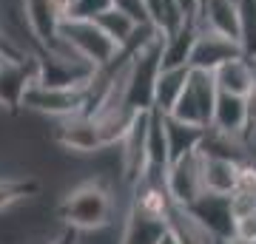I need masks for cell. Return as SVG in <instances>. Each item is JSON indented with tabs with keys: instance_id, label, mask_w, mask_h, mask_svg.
<instances>
[{
	"instance_id": "24",
	"label": "cell",
	"mask_w": 256,
	"mask_h": 244,
	"mask_svg": "<svg viewBox=\"0 0 256 244\" xmlns=\"http://www.w3.org/2000/svg\"><path fill=\"white\" fill-rule=\"evenodd\" d=\"M156 244H180V239H176V233L171 230V227H165V230H162V236L156 239Z\"/></svg>"
},
{
	"instance_id": "2",
	"label": "cell",
	"mask_w": 256,
	"mask_h": 244,
	"mask_svg": "<svg viewBox=\"0 0 256 244\" xmlns=\"http://www.w3.org/2000/svg\"><path fill=\"white\" fill-rule=\"evenodd\" d=\"M214 102H216V82H214V74L202 71V68H188V80H185L176 102L171 105V111H168V117L180 119L185 125L208 128L210 117H214Z\"/></svg>"
},
{
	"instance_id": "5",
	"label": "cell",
	"mask_w": 256,
	"mask_h": 244,
	"mask_svg": "<svg viewBox=\"0 0 256 244\" xmlns=\"http://www.w3.org/2000/svg\"><path fill=\"white\" fill-rule=\"evenodd\" d=\"M52 142L60 145L63 151H74V154H97L106 145L100 139V128L88 114H68V117H57L52 125Z\"/></svg>"
},
{
	"instance_id": "20",
	"label": "cell",
	"mask_w": 256,
	"mask_h": 244,
	"mask_svg": "<svg viewBox=\"0 0 256 244\" xmlns=\"http://www.w3.org/2000/svg\"><path fill=\"white\" fill-rule=\"evenodd\" d=\"M108 6H111V0H74L72 6H68V14H66V17L92 20V17H97L100 11H106Z\"/></svg>"
},
{
	"instance_id": "14",
	"label": "cell",
	"mask_w": 256,
	"mask_h": 244,
	"mask_svg": "<svg viewBox=\"0 0 256 244\" xmlns=\"http://www.w3.org/2000/svg\"><path fill=\"white\" fill-rule=\"evenodd\" d=\"M142 3H146L148 26L154 28L160 37H171L182 26L196 23V20H191L188 14H185V9L176 3V0H142Z\"/></svg>"
},
{
	"instance_id": "22",
	"label": "cell",
	"mask_w": 256,
	"mask_h": 244,
	"mask_svg": "<svg viewBox=\"0 0 256 244\" xmlns=\"http://www.w3.org/2000/svg\"><path fill=\"white\" fill-rule=\"evenodd\" d=\"M77 239H80V233H77L74 227H63L48 244H77Z\"/></svg>"
},
{
	"instance_id": "12",
	"label": "cell",
	"mask_w": 256,
	"mask_h": 244,
	"mask_svg": "<svg viewBox=\"0 0 256 244\" xmlns=\"http://www.w3.org/2000/svg\"><path fill=\"white\" fill-rule=\"evenodd\" d=\"M196 26L214 28L239 43V3L236 0H202Z\"/></svg>"
},
{
	"instance_id": "10",
	"label": "cell",
	"mask_w": 256,
	"mask_h": 244,
	"mask_svg": "<svg viewBox=\"0 0 256 244\" xmlns=\"http://www.w3.org/2000/svg\"><path fill=\"white\" fill-rule=\"evenodd\" d=\"M165 227H168V219L165 216L146 213L142 208H137V205L131 202L117 244H156V239L162 236Z\"/></svg>"
},
{
	"instance_id": "6",
	"label": "cell",
	"mask_w": 256,
	"mask_h": 244,
	"mask_svg": "<svg viewBox=\"0 0 256 244\" xmlns=\"http://www.w3.org/2000/svg\"><path fill=\"white\" fill-rule=\"evenodd\" d=\"M165 190H168V196L174 205L185 208V205H191L200 193H205L202 188V156H200V148L196 151H188L182 154L180 159L168 165V171H165Z\"/></svg>"
},
{
	"instance_id": "19",
	"label": "cell",
	"mask_w": 256,
	"mask_h": 244,
	"mask_svg": "<svg viewBox=\"0 0 256 244\" xmlns=\"http://www.w3.org/2000/svg\"><path fill=\"white\" fill-rule=\"evenodd\" d=\"M32 193H37L34 179H0V210L20 199H28Z\"/></svg>"
},
{
	"instance_id": "15",
	"label": "cell",
	"mask_w": 256,
	"mask_h": 244,
	"mask_svg": "<svg viewBox=\"0 0 256 244\" xmlns=\"http://www.w3.org/2000/svg\"><path fill=\"white\" fill-rule=\"evenodd\" d=\"M188 68L191 65H168V68L160 65V71L154 77V88H151V108L160 114L171 111V105L176 102L185 80H188Z\"/></svg>"
},
{
	"instance_id": "8",
	"label": "cell",
	"mask_w": 256,
	"mask_h": 244,
	"mask_svg": "<svg viewBox=\"0 0 256 244\" xmlns=\"http://www.w3.org/2000/svg\"><path fill=\"white\" fill-rule=\"evenodd\" d=\"M185 210L220 242H228L234 236V208L225 193H200L191 205H185Z\"/></svg>"
},
{
	"instance_id": "18",
	"label": "cell",
	"mask_w": 256,
	"mask_h": 244,
	"mask_svg": "<svg viewBox=\"0 0 256 244\" xmlns=\"http://www.w3.org/2000/svg\"><path fill=\"white\" fill-rule=\"evenodd\" d=\"M92 20L106 31V37H111V40L117 43V48H126V45L131 43L134 31H137V23L128 17L126 11H120L117 6H108L106 11H100V14L92 17Z\"/></svg>"
},
{
	"instance_id": "3",
	"label": "cell",
	"mask_w": 256,
	"mask_h": 244,
	"mask_svg": "<svg viewBox=\"0 0 256 244\" xmlns=\"http://www.w3.org/2000/svg\"><path fill=\"white\" fill-rule=\"evenodd\" d=\"M57 34L63 37L66 43L72 45L74 51L82 57V60H88L94 68H102V65H108L114 57L120 54L117 43L106 37L94 20H86V17H63L60 28H57Z\"/></svg>"
},
{
	"instance_id": "1",
	"label": "cell",
	"mask_w": 256,
	"mask_h": 244,
	"mask_svg": "<svg viewBox=\"0 0 256 244\" xmlns=\"http://www.w3.org/2000/svg\"><path fill=\"white\" fill-rule=\"evenodd\" d=\"M57 216L66 227H74L77 233L86 230H102L111 225L114 216V196L102 179H86L72 188L57 205Z\"/></svg>"
},
{
	"instance_id": "26",
	"label": "cell",
	"mask_w": 256,
	"mask_h": 244,
	"mask_svg": "<svg viewBox=\"0 0 256 244\" xmlns=\"http://www.w3.org/2000/svg\"><path fill=\"white\" fill-rule=\"evenodd\" d=\"M72 3H74V0H66V6H72Z\"/></svg>"
},
{
	"instance_id": "21",
	"label": "cell",
	"mask_w": 256,
	"mask_h": 244,
	"mask_svg": "<svg viewBox=\"0 0 256 244\" xmlns=\"http://www.w3.org/2000/svg\"><path fill=\"white\" fill-rule=\"evenodd\" d=\"M111 6H117L120 11H126L128 17L137 23V26H148V20H146V3H142V0H111Z\"/></svg>"
},
{
	"instance_id": "7",
	"label": "cell",
	"mask_w": 256,
	"mask_h": 244,
	"mask_svg": "<svg viewBox=\"0 0 256 244\" xmlns=\"http://www.w3.org/2000/svg\"><path fill=\"white\" fill-rule=\"evenodd\" d=\"M148 119H151V108L148 111H137L128 131L120 139V165H122V173H126L128 185H137L146 173V139H148Z\"/></svg>"
},
{
	"instance_id": "4",
	"label": "cell",
	"mask_w": 256,
	"mask_h": 244,
	"mask_svg": "<svg viewBox=\"0 0 256 244\" xmlns=\"http://www.w3.org/2000/svg\"><path fill=\"white\" fill-rule=\"evenodd\" d=\"M20 108L37 111L46 117H68L86 108V85L82 88H57V85H43V82L32 80L28 88L23 91V102Z\"/></svg>"
},
{
	"instance_id": "11",
	"label": "cell",
	"mask_w": 256,
	"mask_h": 244,
	"mask_svg": "<svg viewBox=\"0 0 256 244\" xmlns=\"http://www.w3.org/2000/svg\"><path fill=\"white\" fill-rule=\"evenodd\" d=\"M214 82H216V91H225V94H239L245 97L250 85L256 82V63L248 60L245 54H236L225 60L222 65L214 68Z\"/></svg>"
},
{
	"instance_id": "13",
	"label": "cell",
	"mask_w": 256,
	"mask_h": 244,
	"mask_svg": "<svg viewBox=\"0 0 256 244\" xmlns=\"http://www.w3.org/2000/svg\"><path fill=\"white\" fill-rule=\"evenodd\" d=\"M202 188L205 193H225L230 196L239 188V162L222 159V156H208L202 154Z\"/></svg>"
},
{
	"instance_id": "23",
	"label": "cell",
	"mask_w": 256,
	"mask_h": 244,
	"mask_svg": "<svg viewBox=\"0 0 256 244\" xmlns=\"http://www.w3.org/2000/svg\"><path fill=\"white\" fill-rule=\"evenodd\" d=\"M176 3L182 6V9H185V14H188V17H191V20H196V17H200L202 0H176Z\"/></svg>"
},
{
	"instance_id": "16",
	"label": "cell",
	"mask_w": 256,
	"mask_h": 244,
	"mask_svg": "<svg viewBox=\"0 0 256 244\" xmlns=\"http://www.w3.org/2000/svg\"><path fill=\"white\" fill-rule=\"evenodd\" d=\"M162 131H165V145H168V165H171L174 159H180L182 154L200 148L202 131H205V128L185 125V122H180V119L162 114Z\"/></svg>"
},
{
	"instance_id": "25",
	"label": "cell",
	"mask_w": 256,
	"mask_h": 244,
	"mask_svg": "<svg viewBox=\"0 0 256 244\" xmlns=\"http://www.w3.org/2000/svg\"><path fill=\"white\" fill-rule=\"evenodd\" d=\"M250 151H254V156H256V136L250 139Z\"/></svg>"
},
{
	"instance_id": "17",
	"label": "cell",
	"mask_w": 256,
	"mask_h": 244,
	"mask_svg": "<svg viewBox=\"0 0 256 244\" xmlns=\"http://www.w3.org/2000/svg\"><path fill=\"white\" fill-rule=\"evenodd\" d=\"M210 125L222 128V131H239V134H245V97L216 91Z\"/></svg>"
},
{
	"instance_id": "9",
	"label": "cell",
	"mask_w": 256,
	"mask_h": 244,
	"mask_svg": "<svg viewBox=\"0 0 256 244\" xmlns=\"http://www.w3.org/2000/svg\"><path fill=\"white\" fill-rule=\"evenodd\" d=\"M242 54L236 40L214 31V28L200 26L196 28V37H194L191 54H188V65L191 68H202V71H214L216 65H222L225 60Z\"/></svg>"
}]
</instances>
